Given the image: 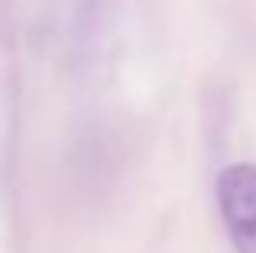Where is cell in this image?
Segmentation results:
<instances>
[{"instance_id":"obj_1","label":"cell","mask_w":256,"mask_h":253,"mask_svg":"<svg viewBox=\"0 0 256 253\" xmlns=\"http://www.w3.org/2000/svg\"><path fill=\"white\" fill-rule=\"evenodd\" d=\"M218 208L237 253H256V166L237 162L218 176Z\"/></svg>"}]
</instances>
